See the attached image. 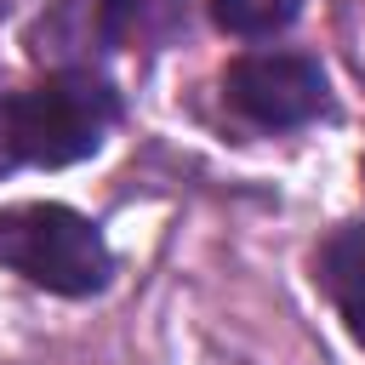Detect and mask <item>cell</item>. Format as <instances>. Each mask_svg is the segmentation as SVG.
<instances>
[{"mask_svg":"<svg viewBox=\"0 0 365 365\" xmlns=\"http://www.w3.org/2000/svg\"><path fill=\"white\" fill-rule=\"evenodd\" d=\"M0 262L51 297H97L114 274L103 228L51 200L0 211Z\"/></svg>","mask_w":365,"mask_h":365,"instance_id":"1","label":"cell"},{"mask_svg":"<svg viewBox=\"0 0 365 365\" xmlns=\"http://www.w3.org/2000/svg\"><path fill=\"white\" fill-rule=\"evenodd\" d=\"M114 125V91L91 68H57L29 91H11V131L23 165H74L103 148Z\"/></svg>","mask_w":365,"mask_h":365,"instance_id":"2","label":"cell"},{"mask_svg":"<svg viewBox=\"0 0 365 365\" xmlns=\"http://www.w3.org/2000/svg\"><path fill=\"white\" fill-rule=\"evenodd\" d=\"M222 97L262 131H291L325 114V68L302 51H245L222 68Z\"/></svg>","mask_w":365,"mask_h":365,"instance_id":"3","label":"cell"},{"mask_svg":"<svg viewBox=\"0 0 365 365\" xmlns=\"http://www.w3.org/2000/svg\"><path fill=\"white\" fill-rule=\"evenodd\" d=\"M314 285L336 302L354 342H365V222H342L314 251Z\"/></svg>","mask_w":365,"mask_h":365,"instance_id":"4","label":"cell"},{"mask_svg":"<svg viewBox=\"0 0 365 365\" xmlns=\"http://www.w3.org/2000/svg\"><path fill=\"white\" fill-rule=\"evenodd\" d=\"M97 17L120 46H160L182 29V0H97Z\"/></svg>","mask_w":365,"mask_h":365,"instance_id":"5","label":"cell"},{"mask_svg":"<svg viewBox=\"0 0 365 365\" xmlns=\"http://www.w3.org/2000/svg\"><path fill=\"white\" fill-rule=\"evenodd\" d=\"M297 11H302V0H211V17H217L228 34H240V40L279 34Z\"/></svg>","mask_w":365,"mask_h":365,"instance_id":"6","label":"cell"},{"mask_svg":"<svg viewBox=\"0 0 365 365\" xmlns=\"http://www.w3.org/2000/svg\"><path fill=\"white\" fill-rule=\"evenodd\" d=\"M11 165H23V160H17V131H11V91H0V177Z\"/></svg>","mask_w":365,"mask_h":365,"instance_id":"7","label":"cell"}]
</instances>
